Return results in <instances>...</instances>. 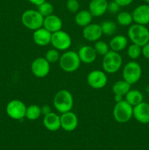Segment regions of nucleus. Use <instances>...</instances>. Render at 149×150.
<instances>
[{"mask_svg":"<svg viewBox=\"0 0 149 150\" xmlns=\"http://www.w3.org/2000/svg\"><path fill=\"white\" fill-rule=\"evenodd\" d=\"M53 106L61 114L72 109L74 99L72 95L67 89H61L56 93L53 100Z\"/></svg>","mask_w":149,"mask_h":150,"instance_id":"nucleus-1","label":"nucleus"},{"mask_svg":"<svg viewBox=\"0 0 149 150\" xmlns=\"http://www.w3.org/2000/svg\"><path fill=\"white\" fill-rule=\"evenodd\" d=\"M128 37L132 43L143 47L149 42V30L145 25L134 23L129 28Z\"/></svg>","mask_w":149,"mask_h":150,"instance_id":"nucleus-2","label":"nucleus"},{"mask_svg":"<svg viewBox=\"0 0 149 150\" xmlns=\"http://www.w3.org/2000/svg\"><path fill=\"white\" fill-rule=\"evenodd\" d=\"M123 59L119 52L110 50L108 54L103 56L102 62V69L107 73H115L121 69L122 66Z\"/></svg>","mask_w":149,"mask_h":150,"instance_id":"nucleus-3","label":"nucleus"},{"mask_svg":"<svg viewBox=\"0 0 149 150\" xmlns=\"http://www.w3.org/2000/svg\"><path fill=\"white\" fill-rule=\"evenodd\" d=\"M61 70L67 73H73L80 67V61L77 53L73 51H65L58 60Z\"/></svg>","mask_w":149,"mask_h":150,"instance_id":"nucleus-4","label":"nucleus"},{"mask_svg":"<svg viewBox=\"0 0 149 150\" xmlns=\"http://www.w3.org/2000/svg\"><path fill=\"white\" fill-rule=\"evenodd\" d=\"M112 116L117 122H128L133 117V106L125 100L116 103L112 110Z\"/></svg>","mask_w":149,"mask_h":150,"instance_id":"nucleus-5","label":"nucleus"},{"mask_svg":"<svg viewBox=\"0 0 149 150\" xmlns=\"http://www.w3.org/2000/svg\"><path fill=\"white\" fill-rule=\"evenodd\" d=\"M44 17L38 10H27L21 16V22L28 29L35 31L43 26Z\"/></svg>","mask_w":149,"mask_h":150,"instance_id":"nucleus-6","label":"nucleus"},{"mask_svg":"<svg viewBox=\"0 0 149 150\" xmlns=\"http://www.w3.org/2000/svg\"><path fill=\"white\" fill-rule=\"evenodd\" d=\"M123 79L129 84H134L139 81L142 76V67L137 62H129L122 71Z\"/></svg>","mask_w":149,"mask_h":150,"instance_id":"nucleus-7","label":"nucleus"},{"mask_svg":"<svg viewBox=\"0 0 149 150\" xmlns=\"http://www.w3.org/2000/svg\"><path fill=\"white\" fill-rule=\"evenodd\" d=\"M26 106L20 100H12L7 103L6 112L10 118L15 120H20L26 117Z\"/></svg>","mask_w":149,"mask_h":150,"instance_id":"nucleus-8","label":"nucleus"},{"mask_svg":"<svg viewBox=\"0 0 149 150\" xmlns=\"http://www.w3.org/2000/svg\"><path fill=\"white\" fill-rule=\"evenodd\" d=\"M51 44L58 51H67L72 45L71 37L67 32L61 29L52 33Z\"/></svg>","mask_w":149,"mask_h":150,"instance_id":"nucleus-9","label":"nucleus"},{"mask_svg":"<svg viewBox=\"0 0 149 150\" xmlns=\"http://www.w3.org/2000/svg\"><path fill=\"white\" fill-rule=\"evenodd\" d=\"M87 83L92 89H102L108 83V77L106 73L104 70H92L88 74Z\"/></svg>","mask_w":149,"mask_h":150,"instance_id":"nucleus-10","label":"nucleus"},{"mask_svg":"<svg viewBox=\"0 0 149 150\" xmlns=\"http://www.w3.org/2000/svg\"><path fill=\"white\" fill-rule=\"evenodd\" d=\"M31 70L35 77L39 79L45 78L49 74L51 64L45 59V57H37L32 62Z\"/></svg>","mask_w":149,"mask_h":150,"instance_id":"nucleus-11","label":"nucleus"},{"mask_svg":"<svg viewBox=\"0 0 149 150\" xmlns=\"http://www.w3.org/2000/svg\"><path fill=\"white\" fill-rule=\"evenodd\" d=\"M61 128L67 132H72L75 130L78 125V118L72 111L63 113L60 116Z\"/></svg>","mask_w":149,"mask_h":150,"instance_id":"nucleus-12","label":"nucleus"},{"mask_svg":"<svg viewBox=\"0 0 149 150\" xmlns=\"http://www.w3.org/2000/svg\"><path fill=\"white\" fill-rule=\"evenodd\" d=\"M133 21L141 25L149 23V4H140L131 13Z\"/></svg>","mask_w":149,"mask_h":150,"instance_id":"nucleus-13","label":"nucleus"},{"mask_svg":"<svg viewBox=\"0 0 149 150\" xmlns=\"http://www.w3.org/2000/svg\"><path fill=\"white\" fill-rule=\"evenodd\" d=\"M102 31L100 24L91 23L83 27V36L85 40L89 42H96L102 36Z\"/></svg>","mask_w":149,"mask_h":150,"instance_id":"nucleus-14","label":"nucleus"},{"mask_svg":"<svg viewBox=\"0 0 149 150\" xmlns=\"http://www.w3.org/2000/svg\"><path fill=\"white\" fill-rule=\"evenodd\" d=\"M133 117L142 124L149 123V104L143 101L133 107Z\"/></svg>","mask_w":149,"mask_h":150,"instance_id":"nucleus-15","label":"nucleus"},{"mask_svg":"<svg viewBox=\"0 0 149 150\" xmlns=\"http://www.w3.org/2000/svg\"><path fill=\"white\" fill-rule=\"evenodd\" d=\"M108 0H91L89 10L93 17H100L108 11Z\"/></svg>","mask_w":149,"mask_h":150,"instance_id":"nucleus-16","label":"nucleus"},{"mask_svg":"<svg viewBox=\"0 0 149 150\" xmlns=\"http://www.w3.org/2000/svg\"><path fill=\"white\" fill-rule=\"evenodd\" d=\"M52 33L44 27H41L34 31L33 40L39 46H45L51 43Z\"/></svg>","mask_w":149,"mask_h":150,"instance_id":"nucleus-17","label":"nucleus"},{"mask_svg":"<svg viewBox=\"0 0 149 150\" xmlns=\"http://www.w3.org/2000/svg\"><path fill=\"white\" fill-rule=\"evenodd\" d=\"M42 123L44 127L51 132L57 131L61 128L60 116L54 112H51L47 115L43 116Z\"/></svg>","mask_w":149,"mask_h":150,"instance_id":"nucleus-18","label":"nucleus"},{"mask_svg":"<svg viewBox=\"0 0 149 150\" xmlns=\"http://www.w3.org/2000/svg\"><path fill=\"white\" fill-rule=\"evenodd\" d=\"M63 26V22L61 19L56 15H50L44 18L43 26L45 29L51 33L61 30Z\"/></svg>","mask_w":149,"mask_h":150,"instance_id":"nucleus-19","label":"nucleus"},{"mask_svg":"<svg viewBox=\"0 0 149 150\" xmlns=\"http://www.w3.org/2000/svg\"><path fill=\"white\" fill-rule=\"evenodd\" d=\"M78 57L81 62L85 64H91L96 60L97 54L94 48L90 45H83L78 50Z\"/></svg>","mask_w":149,"mask_h":150,"instance_id":"nucleus-20","label":"nucleus"},{"mask_svg":"<svg viewBox=\"0 0 149 150\" xmlns=\"http://www.w3.org/2000/svg\"><path fill=\"white\" fill-rule=\"evenodd\" d=\"M128 40L124 35H118L114 36L110 40L109 43V46L110 50L116 52H120L123 51L127 47Z\"/></svg>","mask_w":149,"mask_h":150,"instance_id":"nucleus-21","label":"nucleus"},{"mask_svg":"<svg viewBox=\"0 0 149 150\" xmlns=\"http://www.w3.org/2000/svg\"><path fill=\"white\" fill-rule=\"evenodd\" d=\"M92 18H93V16L89 10H82L76 13L74 21L77 26L85 27L91 23Z\"/></svg>","mask_w":149,"mask_h":150,"instance_id":"nucleus-22","label":"nucleus"},{"mask_svg":"<svg viewBox=\"0 0 149 150\" xmlns=\"http://www.w3.org/2000/svg\"><path fill=\"white\" fill-rule=\"evenodd\" d=\"M124 100L133 107L143 101V95L137 89H130L124 96Z\"/></svg>","mask_w":149,"mask_h":150,"instance_id":"nucleus-23","label":"nucleus"},{"mask_svg":"<svg viewBox=\"0 0 149 150\" xmlns=\"http://www.w3.org/2000/svg\"><path fill=\"white\" fill-rule=\"evenodd\" d=\"M130 89H131V84L125 81L124 79L115 82L112 87V91L114 95H121L124 97Z\"/></svg>","mask_w":149,"mask_h":150,"instance_id":"nucleus-24","label":"nucleus"},{"mask_svg":"<svg viewBox=\"0 0 149 150\" xmlns=\"http://www.w3.org/2000/svg\"><path fill=\"white\" fill-rule=\"evenodd\" d=\"M102 34L106 36H112L115 33L117 30V26L112 21L106 20L100 23Z\"/></svg>","mask_w":149,"mask_h":150,"instance_id":"nucleus-25","label":"nucleus"},{"mask_svg":"<svg viewBox=\"0 0 149 150\" xmlns=\"http://www.w3.org/2000/svg\"><path fill=\"white\" fill-rule=\"evenodd\" d=\"M41 115H42V114H41V108L38 105L32 104V105H29L26 108L25 118L28 119L29 120H37Z\"/></svg>","mask_w":149,"mask_h":150,"instance_id":"nucleus-26","label":"nucleus"},{"mask_svg":"<svg viewBox=\"0 0 149 150\" xmlns=\"http://www.w3.org/2000/svg\"><path fill=\"white\" fill-rule=\"evenodd\" d=\"M116 21L118 24L121 25V26H129L133 22L132 15H131V13L127 11L119 12L118 14L117 15Z\"/></svg>","mask_w":149,"mask_h":150,"instance_id":"nucleus-27","label":"nucleus"},{"mask_svg":"<svg viewBox=\"0 0 149 150\" xmlns=\"http://www.w3.org/2000/svg\"><path fill=\"white\" fill-rule=\"evenodd\" d=\"M37 10L44 18L50 15L53 14V6L51 3L45 1V2L42 3L37 6Z\"/></svg>","mask_w":149,"mask_h":150,"instance_id":"nucleus-28","label":"nucleus"},{"mask_svg":"<svg viewBox=\"0 0 149 150\" xmlns=\"http://www.w3.org/2000/svg\"><path fill=\"white\" fill-rule=\"evenodd\" d=\"M93 48H94L97 55L102 56V57L105 56L106 54H108L110 51V50L109 44H108L107 42L102 40L96 41Z\"/></svg>","mask_w":149,"mask_h":150,"instance_id":"nucleus-29","label":"nucleus"},{"mask_svg":"<svg viewBox=\"0 0 149 150\" xmlns=\"http://www.w3.org/2000/svg\"><path fill=\"white\" fill-rule=\"evenodd\" d=\"M127 54H128L129 57L131 59H137L142 54V47L137 45V44L132 43L128 47Z\"/></svg>","mask_w":149,"mask_h":150,"instance_id":"nucleus-30","label":"nucleus"},{"mask_svg":"<svg viewBox=\"0 0 149 150\" xmlns=\"http://www.w3.org/2000/svg\"><path fill=\"white\" fill-rule=\"evenodd\" d=\"M45 58L50 64L56 63V62H58L60 59L59 52L56 48H51V49L48 50V51L46 52Z\"/></svg>","mask_w":149,"mask_h":150,"instance_id":"nucleus-31","label":"nucleus"},{"mask_svg":"<svg viewBox=\"0 0 149 150\" xmlns=\"http://www.w3.org/2000/svg\"><path fill=\"white\" fill-rule=\"evenodd\" d=\"M66 7L70 13H77L80 9V3L77 0H67Z\"/></svg>","mask_w":149,"mask_h":150,"instance_id":"nucleus-32","label":"nucleus"},{"mask_svg":"<svg viewBox=\"0 0 149 150\" xmlns=\"http://www.w3.org/2000/svg\"><path fill=\"white\" fill-rule=\"evenodd\" d=\"M121 7V6H120L115 0H112V1L108 2V11L109 12V13H112V14H115V13L119 12Z\"/></svg>","mask_w":149,"mask_h":150,"instance_id":"nucleus-33","label":"nucleus"},{"mask_svg":"<svg viewBox=\"0 0 149 150\" xmlns=\"http://www.w3.org/2000/svg\"><path fill=\"white\" fill-rule=\"evenodd\" d=\"M142 54L145 58L149 59V42L142 47Z\"/></svg>","mask_w":149,"mask_h":150,"instance_id":"nucleus-34","label":"nucleus"},{"mask_svg":"<svg viewBox=\"0 0 149 150\" xmlns=\"http://www.w3.org/2000/svg\"><path fill=\"white\" fill-rule=\"evenodd\" d=\"M40 108H41V114H42V115L43 116H45L47 115V114H50L51 112H52V111H51V108L49 105L45 104V105H43L42 107H40Z\"/></svg>","mask_w":149,"mask_h":150,"instance_id":"nucleus-35","label":"nucleus"},{"mask_svg":"<svg viewBox=\"0 0 149 150\" xmlns=\"http://www.w3.org/2000/svg\"><path fill=\"white\" fill-rule=\"evenodd\" d=\"M121 7H127L133 2L134 0H115Z\"/></svg>","mask_w":149,"mask_h":150,"instance_id":"nucleus-36","label":"nucleus"},{"mask_svg":"<svg viewBox=\"0 0 149 150\" xmlns=\"http://www.w3.org/2000/svg\"><path fill=\"white\" fill-rule=\"evenodd\" d=\"M31 4H34L36 6H39V4H41L42 3L45 2L46 0H28Z\"/></svg>","mask_w":149,"mask_h":150,"instance_id":"nucleus-37","label":"nucleus"},{"mask_svg":"<svg viewBox=\"0 0 149 150\" xmlns=\"http://www.w3.org/2000/svg\"><path fill=\"white\" fill-rule=\"evenodd\" d=\"M124 99V96L121 95H114V100H115V103L118 102H121Z\"/></svg>","mask_w":149,"mask_h":150,"instance_id":"nucleus-38","label":"nucleus"},{"mask_svg":"<svg viewBox=\"0 0 149 150\" xmlns=\"http://www.w3.org/2000/svg\"><path fill=\"white\" fill-rule=\"evenodd\" d=\"M145 1L146 3H148V4H149V0H144Z\"/></svg>","mask_w":149,"mask_h":150,"instance_id":"nucleus-39","label":"nucleus"}]
</instances>
